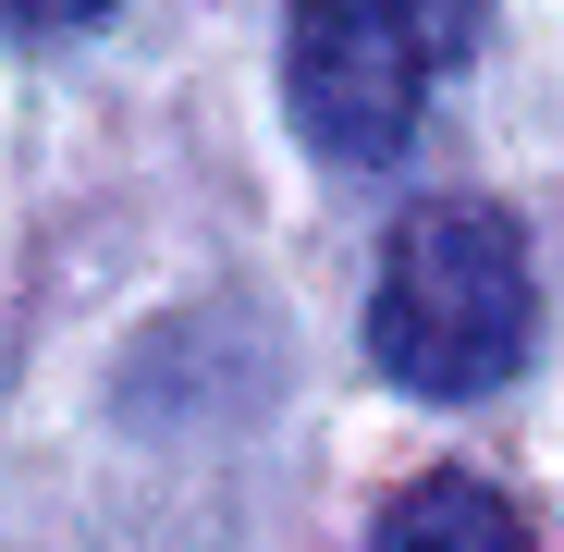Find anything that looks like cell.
<instances>
[{
	"label": "cell",
	"instance_id": "3",
	"mask_svg": "<svg viewBox=\"0 0 564 552\" xmlns=\"http://www.w3.org/2000/svg\"><path fill=\"white\" fill-rule=\"evenodd\" d=\"M368 552H540L528 516L491 491V479H466V467H430L381 504V528H368Z\"/></svg>",
	"mask_w": 564,
	"mask_h": 552
},
{
	"label": "cell",
	"instance_id": "1",
	"mask_svg": "<svg viewBox=\"0 0 564 552\" xmlns=\"http://www.w3.org/2000/svg\"><path fill=\"white\" fill-rule=\"evenodd\" d=\"M540 332V283H528V234L491 197H430L393 221L381 246V283H368V368L393 393L466 405V393H503L528 368Z\"/></svg>",
	"mask_w": 564,
	"mask_h": 552
},
{
	"label": "cell",
	"instance_id": "2",
	"mask_svg": "<svg viewBox=\"0 0 564 552\" xmlns=\"http://www.w3.org/2000/svg\"><path fill=\"white\" fill-rule=\"evenodd\" d=\"M491 0H295L282 13V111L344 172L417 148L430 99L479 62Z\"/></svg>",
	"mask_w": 564,
	"mask_h": 552
},
{
	"label": "cell",
	"instance_id": "4",
	"mask_svg": "<svg viewBox=\"0 0 564 552\" xmlns=\"http://www.w3.org/2000/svg\"><path fill=\"white\" fill-rule=\"evenodd\" d=\"M111 0H0V25H25V37H50V25H99Z\"/></svg>",
	"mask_w": 564,
	"mask_h": 552
}]
</instances>
